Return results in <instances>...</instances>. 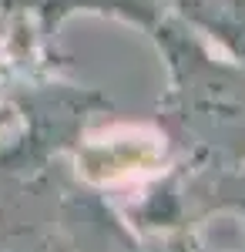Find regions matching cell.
Masks as SVG:
<instances>
[{"instance_id":"obj_1","label":"cell","mask_w":245,"mask_h":252,"mask_svg":"<svg viewBox=\"0 0 245 252\" xmlns=\"http://www.w3.org/2000/svg\"><path fill=\"white\" fill-rule=\"evenodd\" d=\"M188 97L185 111L191 121H198L208 131H222L228 125H239L245 118V84L239 78H232L222 67L212 64H195V71L188 74Z\"/></svg>"},{"instance_id":"obj_2","label":"cell","mask_w":245,"mask_h":252,"mask_svg":"<svg viewBox=\"0 0 245 252\" xmlns=\"http://www.w3.org/2000/svg\"><path fill=\"white\" fill-rule=\"evenodd\" d=\"M0 125H3V111H0Z\"/></svg>"}]
</instances>
